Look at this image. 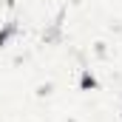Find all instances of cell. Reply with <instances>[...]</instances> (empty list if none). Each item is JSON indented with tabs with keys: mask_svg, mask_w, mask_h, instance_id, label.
I'll return each instance as SVG.
<instances>
[{
	"mask_svg": "<svg viewBox=\"0 0 122 122\" xmlns=\"http://www.w3.org/2000/svg\"><path fill=\"white\" fill-rule=\"evenodd\" d=\"M97 85L99 82H97V77H94L91 71H82L80 74V91H97Z\"/></svg>",
	"mask_w": 122,
	"mask_h": 122,
	"instance_id": "cell-1",
	"label": "cell"
},
{
	"mask_svg": "<svg viewBox=\"0 0 122 122\" xmlns=\"http://www.w3.org/2000/svg\"><path fill=\"white\" fill-rule=\"evenodd\" d=\"M14 34H17V23H6V26L0 29V48H6Z\"/></svg>",
	"mask_w": 122,
	"mask_h": 122,
	"instance_id": "cell-2",
	"label": "cell"
}]
</instances>
